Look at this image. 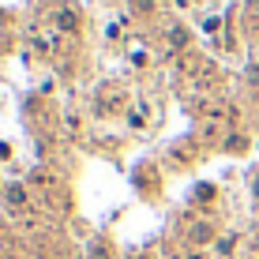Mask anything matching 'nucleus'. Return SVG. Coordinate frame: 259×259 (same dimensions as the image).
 I'll use <instances>...</instances> for the list:
<instances>
[{
    "mask_svg": "<svg viewBox=\"0 0 259 259\" xmlns=\"http://www.w3.org/2000/svg\"><path fill=\"white\" fill-rule=\"evenodd\" d=\"M26 195H23V188H8V203H23Z\"/></svg>",
    "mask_w": 259,
    "mask_h": 259,
    "instance_id": "obj_1",
    "label": "nucleus"
}]
</instances>
